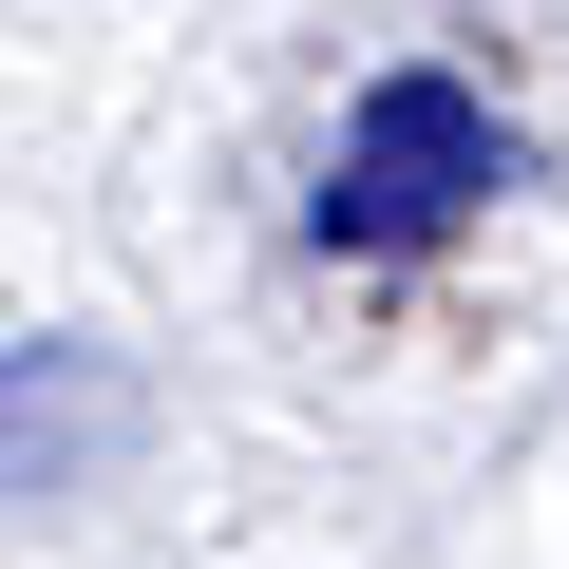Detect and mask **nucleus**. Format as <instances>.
<instances>
[{"label": "nucleus", "instance_id": "1", "mask_svg": "<svg viewBox=\"0 0 569 569\" xmlns=\"http://www.w3.org/2000/svg\"><path fill=\"white\" fill-rule=\"evenodd\" d=\"M475 190H512V133H493V96L475 77H380L361 114H342V190H323V228L342 247H437Z\"/></svg>", "mask_w": 569, "mask_h": 569}, {"label": "nucleus", "instance_id": "2", "mask_svg": "<svg viewBox=\"0 0 569 569\" xmlns=\"http://www.w3.org/2000/svg\"><path fill=\"white\" fill-rule=\"evenodd\" d=\"M133 456V380L96 342H39V361H0V493H77Z\"/></svg>", "mask_w": 569, "mask_h": 569}]
</instances>
